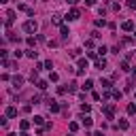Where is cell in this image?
<instances>
[{
    "label": "cell",
    "mask_w": 136,
    "mask_h": 136,
    "mask_svg": "<svg viewBox=\"0 0 136 136\" xmlns=\"http://www.w3.org/2000/svg\"><path fill=\"white\" fill-rule=\"evenodd\" d=\"M21 28H24V32H28V34H34V32L38 30V24L34 21V19H28V21H26Z\"/></svg>",
    "instance_id": "cell-1"
},
{
    "label": "cell",
    "mask_w": 136,
    "mask_h": 136,
    "mask_svg": "<svg viewBox=\"0 0 136 136\" xmlns=\"http://www.w3.org/2000/svg\"><path fill=\"white\" fill-rule=\"evenodd\" d=\"M79 9H70V11H68V15H66V19L68 21H75V19H79Z\"/></svg>",
    "instance_id": "cell-2"
},
{
    "label": "cell",
    "mask_w": 136,
    "mask_h": 136,
    "mask_svg": "<svg viewBox=\"0 0 136 136\" xmlns=\"http://www.w3.org/2000/svg\"><path fill=\"white\" fill-rule=\"evenodd\" d=\"M104 115H106V119H113V115H115V104L104 106Z\"/></svg>",
    "instance_id": "cell-3"
},
{
    "label": "cell",
    "mask_w": 136,
    "mask_h": 136,
    "mask_svg": "<svg viewBox=\"0 0 136 136\" xmlns=\"http://www.w3.org/2000/svg\"><path fill=\"white\" fill-rule=\"evenodd\" d=\"M47 102H49V111H51V113H58V111H60V104H58V102H55L53 98H51V100H47Z\"/></svg>",
    "instance_id": "cell-4"
},
{
    "label": "cell",
    "mask_w": 136,
    "mask_h": 136,
    "mask_svg": "<svg viewBox=\"0 0 136 136\" xmlns=\"http://www.w3.org/2000/svg\"><path fill=\"white\" fill-rule=\"evenodd\" d=\"M81 123H83V128H92V123H94V119L87 115V117H81Z\"/></svg>",
    "instance_id": "cell-5"
},
{
    "label": "cell",
    "mask_w": 136,
    "mask_h": 136,
    "mask_svg": "<svg viewBox=\"0 0 136 136\" xmlns=\"http://www.w3.org/2000/svg\"><path fill=\"white\" fill-rule=\"evenodd\" d=\"M13 85H15L17 89H19L21 85H24V77H19V75H15V77H13Z\"/></svg>",
    "instance_id": "cell-6"
},
{
    "label": "cell",
    "mask_w": 136,
    "mask_h": 136,
    "mask_svg": "<svg viewBox=\"0 0 136 136\" xmlns=\"http://www.w3.org/2000/svg\"><path fill=\"white\" fill-rule=\"evenodd\" d=\"M121 30H123V32H132V30H134V21H123V24H121Z\"/></svg>",
    "instance_id": "cell-7"
},
{
    "label": "cell",
    "mask_w": 136,
    "mask_h": 136,
    "mask_svg": "<svg viewBox=\"0 0 136 136\" xmlns=\"http://www.w3.org/2000/svg\"><path fill=\"white\" fill-rule=\"evenodd\" d=\"M60 34H62V38H68V36H70V30H68V26H60Z\"/></svg>",
    "instance_id": "cell-8"
},
{
    "label": "cell",
    "mask_w": 136,
    "mask_h": 136,
    "mask_svg": "<svg viewBox=\"0 0 136 136\" xmlns=\"http://www.w3.org/2000/svg\"><path fill=\"white\" fill-rule=\"evenodd\" d=\"M36 87H38L41 92H43V89H47V81H45V79H38V81H36Z\"/></svg>",
    "instance_id": "cell-9"
},
{
    "label": "cell",
    "mask_w": 136,
    "mask_h": 136,
    "mask_svg": "<svg viewBox=\"0 0 136 136\" xmlns=\"http://www.w3.org/2000/svg\"><path fill=\"white\" fill-rule=\"evenodd\" d=\"M13 19H15V11H9V13H7V26H11Z\"/></svg>",
    "instance_id": "cell-10"
},
{
    "label": "cell",
    "mask_w": 136,
    "mask_h": 136,
    "mask_svg": "<svg viewBox=\"0 0 136 136\" xmlns=\"http://www.w3.org/2000/svg\"><path fill=\"white\" fill-rule=\"evenodd\" d=\"M7 117H17V109L15 106H9L7 109Z\"/></svg>",
    "instance_id": "cell-11"
},
{
    "label": "cell",
    "mask_w": 136,
    "mask_h": 136,
    "mask_svg": "<svg viewBox=\"0 0 136 136\" xmlns=\"http://www.w3.org/2000/svg\"><path fill=\"white\" fill-rule=\"evenodd\" d=\"M96 68H100V70H102V68H106V60H104V58H102V60H96Z\"/></svg>",
    "instance_id": "cell-12"
},
{
    "label": "cell",
    "mask_w": 136,
    "mask_h": 136,
    "mask_svg": "<svg viewBox=\"0 0 136 136\" xmlns=\"http://www.w3.org/2000/svg\"><path fill=\"white\" fill-rule=\"evenodd\" d=\"M92 87H94V81H92V79H87V81L83 83V89H87V92H89Z\"/></svg>",
    "instance_id": "cell-13"
},
{
    "label": "cell",
    "mask_w": 136,
    "mask_h": 136,
    "mask_svg": "<svg viewBox=\"0 0 136 136\" xmlns=\"http://www.w3.org/2000/svg\"><path fill=\"white\" fill-rule=\"evenodd\" d=\"M128 128H130V123L126 119H119V130H128Z\"/></svg>",
    "instance_id": "cell-14"
},
{
    "label": "cell",
    "mask_w": 136,
    "mask_h": 136,
    "mask_svg": "<svg viewBox=\"0 0 136 136\" xmlns=\"http://www.w3.org/2000/svg\"><path fill=\"white\" fill-rule=\"evenodd\" d=\"M87 66H89V62L85 60V58H81V60H79V68H85V70H87Z\"/></svg>",
    "instance_id": "cell-15"
},
{
    "label": "cell",
    "mask_w": 136,
    "mask_h": 136,
    "mask_svg": "<svg viewBox=\"0 0 136 136\" xmlns=\"http://www.w3.org/2000/svg\"><path fill=\"white\" fill-rule=\"evenodd\" d=\"M100 85H102L104 89H111V81H109V79H102V81H100Z\"/></svg>",
    "instance_id": "cell-16"
},
{
    "label": "cell",
    "mask_w": 136,
    "mask_h": 136,
    "mask_svg": "<svg viewBox=\"0 0 136 136\" xmlns=\"http://www.w3.org/2000/svg\"><path fill=\"white\" fill-rule=\"evenodd\" d=\"M68 128H70V132H77V130H79V123H77V121H70V123H68Z\"/></svg>",
    "instance_id": "cell-17"
},
{
    "label": "cell",
    "mask_w": 136,
    "mask_h": 136,
    "mask_svg": "<svg viewBox=\"0 0 136 136\" xmlns=\"http://www.w3.org/2000/svg\"><path fill=\"white\" fill-rule=\"evenodd\" d=\"M19 128H21V132H26V130L30 128V121H26V119H24V121L19 123Z\"/></svg>",
    "instance_id": "cell-18"
},
{
    "label": "cell",
    "mask_w": 136,
    "mask_h": 136,
    "mask_svg": "<svg viewBox=\"0 0 136 136\" xmlns=\"http://www.w3.org/2000/svg\"><path fill=\"white\" fill-rule=\"evenodd\" d=\"M26 55H28L30 60H36V58H38V53H36V51H32V49L28 51V53H26Z\"/></svg>",
    "instance_id": "cell-19"
},
{
    "label": "cell",
    "mask_w": 136,
    "mask_h": 136,
    "mask_svg": "<svg viewBox=\"0 0 136 136\" xmlns=\"http://www.w3.org/2000/svg\"><path fill=\"white\" fill-rule=\"evenodd\" d=\"M34 123H36V126H43V123H45V119H43L41 115H36V117H34Z\"/></svg>",
    "instance_id": "cell-20"
},
{
    "label": "cell",
    "mask_w": 136,
    "mask_h": 136,
    "mask_svg": "<svg viewBox=\"0 0 136 136\" xmlns=\"http://www.w3.org/2000/svg\"><path fill=\"white\" fill-rule=\"evenodd\" d=\"M51 19H53V24H62V15H60V13H55L53 17H51Z\"/></svg>",
    "instance_id": "cell-21"
},
{
    "label": "cell",
    "mask_w": 136,
    "mask_h": 136,
    "mask_svg": "<svg viewBox=\"0 0 136 136\" xmlns=\"http://www.w3.org/2000/svg\"><path fill=\"white\" fill-rule=\"evenodd\" d=\"M119 68H121V70H130V64H128V60H123L121 64H119Z\"/></svg>",
    "instance_id": "cell-22"
},
{
    "label": "cell",
    "mask_w": 136,
    "mask_h": 136,
    "mask_svg": "<svg viewBox=\"0 0 136 136\" xmlns=\"http://www.w3.org/2000/svg\"><path fill=\"white\" fill-rule=\"evenodd\" d=\"M81 111H83V113H89V111H92V106H89V104H85V102H83V104H81Z\"/></svg>",
    "instance_id": "cell-23"
},
{
    "label": "cell",
    "mask_w": 136,
    "mask_h": 136,
    "mask_svg": "<svg viewBox=\"0 0 136 136\" xmlns=\"http://www.w3.org/2000/svg\"><path fill=\"white\" fill-rule=\"evenodd\" d=\"M128 113L134 115V113H136V104H128Z\"/></svg>",
    "instance_id": "cell-24"
},
{
    "label": "cell",
    "mask_w": 136,
    "mask_h": 136,
    "mask_svg": "<svg viewBox=\"0 0 136 136\" xmlns=\"http://www.w3.org/2000/svg\"><path fill=\"white\" fill-rule=\"evenodd\" d=\"M68 92H72V94H75V92H77V83H75V81H72V83H70V85H68Z\"/></svg>",
    "instance_id": "cell-25"
},
{
    "label": "cell",
    "mask_w": 136,
    "mask_h": 136,
    "mask_svg": "<svg viewBox=\"0 0 136 136\" xmlns=\"http://www.w3.org/2000/svg\"><path fill=\"white\" fill-rule=\"evenodd\" d=\"M49 79H51V81H53V83H55V81L60 79V75H58V72H51V75H49Z\"/></svg>",
    "instance_id": "cell-26"
},
{
    "label": "cell",
    "mask_w": 136,
    "mask_h": 136,
    "mask_svg": "<svg viewBox=\"0 0 136 136\" xmlns=\"http://www.w3.org/2000/svg\"><path fill=\"white\" fill-rule=\"evenodd\" d=\"M106 51H109L106 47H100V49H98V55H104V53H106Z\"/></svg>",
    "instance_id": "cell-27"
},
{
    "label": "cell",
    "mask_w": 136,
    "mask_h": 136,
    "mask_svg": "<svg viewBox=\"0 0 136 136\" xmlns=\"http://www.w3.org/2000/svg\"><path fill=\"white\" fill-rule=\"evenodd\" d=\"M45 68H49V70H51V68H53V62H51V60H47V62H45Z\"/></svg>",
    "instance_id": "cell-28"
},
{
    "label": "cell",
    "mask_w": 136,
    "mask_h": 136,
    "mask_svg": "<svg viewBox=\"0 0 136 136\" xmlns=\"http://www.w3.org/2000/svg\"><path fill=\"white\" fill-rule=\"evenodd\" d=\"M128 7L130 9H136V0H128Z\"/></svg>",
    "instance_id": "cell-29"
},
{
    "label": "cell",
    "mask_w": 136,
    "mask_h": 136,
    "mask_svg": "<svg viewBox=\"0 0 136 136\" xmlns=\"http://www.w3.org/2000/svg\"><path fill=\"white\" fill-rule=\"evenodd\" d=\"M96 26H98V28H100V26H106V21H104V19H96Z\"/></svg>",
    "instance_id": "cell-30"
},
{
    "label": "cell",
    "mask_w": 136,
    "mask_h": 136,
    "mask_svg": "<svg viewBox=\"0 0 136 136\" xmlns=\"http://www.w3.org/2000/svg\"><path fill=\"white\" fill-rule=\"evenodd\" d=\"M85 4H87V7H94V4H96V0H85Z\"/></svg>",
    "instance_id": "cell-31"
},
{
    "label": "cell",
    "mask_w": 136,
    "mask_h": 136,
    "mask_svg": "<svg viewBox=\"0 0 136 136\" xmlns=\"http://www.w3.org/2000/svg\"><path fill=\"white\" fill-rule=\"evenodd\" d=\"M66 2H68V4H72V7H75V4L79 2V0H66Z\"/></svg>",
    "instance_id": "cell-32"
},
{
    "label": "cell",
    "mask_w": 136,
    "mask_h": 136,
    "mask_svg": "<svg viewBox=\"0 0 136 136\" xmlns=\"http://www.w3.org/2000/svg\"><path fill=\"white\" fill-rule=\"evenodd\" d=\"M94 136H104V134H102V132H94Z\"/></svg>",
    "instance_id": "cell-33"
},
{
    "label": "cell",
    "mask_w": 136,
    "mask_h": 136,
    "mask_svg": "<svg viewBox=\"0 0 136 136\" xmlns=\"http://www.w3.org/2000/svg\"><path fill=\"white\" fill-rule=\"evenodd\" d=\"M7 136H17V134H13V132H9V134H7Z\"/></svg>",
    "instance_id": "cell-34"
},
{
    "label": "cell",
    "mask_w": 136,
    "mask_h": 136,
    "mask_svg": "<svg viewBox=\"0 0 136 136\" xmlns=\"http://www.w3.org/2000/svg\"><path fill=\"white\" fill-rule=\"evenodd\" d=\"M0 2H2V4H7V2H9V0H0Z\"/></svg>",
    "instance_id": "cell-35"
},
{
    "label": "cell",
    "mask_w": 136,
    "mask_h": 136,
    "mask_svg": "<svg viewBox=\"0 0 136 136\" xmlns=\"http://www.w3.org/2000/svg\"><path fill=\"white\" fill-rule=\"evenodd\" d=\"M134 77H136V68H134Z\"/></svg>",
    "instance_id": "cell-36"
},
{
    "label": "cell",
    "mask_w": 136,
    "mask_h": 136,
    "mask_svg": "<svg viewBox=\"0 0 136 136\" xmlns=\"http://www.w3.org/2000/svg\"><path fill=\"white\" fill-rule=\"evenodd\" d=\"M134 38H136V30H134Z\"/></svg>",
    "instance_id": "cell-37"
}]
</instances>
